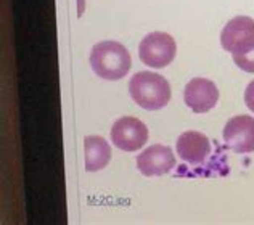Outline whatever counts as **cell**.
I'll use <instances>...</instances> for the list:
<instances>
[{"label": "cell", "mask_w": 254, "mask_h": 225, "mask_svg": "<svg viewBox=\"0 0 254 225\" xmlns=\"http://www.w3.org/2000/svg\"><path fill=\"white\" fill-rule=\"evenodd\" d=\"M129 92L132 100L143 110L156 111L171 100V85L163 76L150 71H140L130 79Z\"/></svg>", "instance_id": "cell-2"}, {"label": "cell", "mask_w": 254, "mask_h": 225, "mask_svg": "<svg viewBox=\"0 0 254 225\" xmlns=\"http://www.w3.org/2000/svg\"><path fill=\"white\" fill-rule=\"evenodd\" d=\"M224 140L237 153L254 151V117L245 114L232 117L224 127Z\"/></svg>", "instance_id": "cell-6"}, {"label": "cell", "mask_w": 254, "mask_h": 225, "mask_svg": "<svg viewBox=\"0 0 254 225\" xmlns=\"http://www.w3.org/2000/svg\"><path fill=\"white\" fill-rule=\"evenodd\" d=\"M177 54L176 41L166 32H151L140 42V59L150 68H164L172 63Z\"/></svg>", "instance_id": "cell-3"}, {"label": "cell", "mask_w": 254, "mask_h": 225, "mask_svg": "<svg viewBox=\"0 0 254 225\" xmlns=\"http://www.w3.org/2000/svg\"><path fill=\"white\" fill-rule=\"evenodd\" d=\"M233 61L240 69L246 72H254V45L242 54H233Z\"/></svg>", "instance_id": "cell-11"}, {"label": "cell", "mask_w": 254, "mask_h": 225, "mask_svg": "<svg viewBox=\"0 0 254 225\" xmlns=\"http://www.w3.org/2000/svg\"><path fill=\"white\" fill-rule=\"evenodd\" d=\"M137 168L146 177L163 175L176 168V156L166 145H153L137 156Z\"/></svg>", "instance_id": "cell-8"}, {"label": "cell", "mask_w": 254, "mask_h": 225, "mask_svg": "<svg viewBox=\"0 0 254 225\" xmlns=\"http://www.w3.org/2000/svg\"><path fill=\"white\" fill-rule=\"evenodd\" d=\"M220 44L230 54H242L254 45V21L248 16H237L224 26Z\"/></svg>", "instance_id": "cell-5"}, {"label": "cell", "mask_w": 254, "mask_h": 225, "mask_svg": "<svg viewBox=\"0 0 254 225\" xmlns=\"http://www.w3.org/2000/svg\"><path fill=\"white\" fill-rule=\"evenodd\" d=\"M148 140V129L137 117H119L111 127V142L124 151H137Z\"/></svg>", "instance_id": "cell-4"}, {"label": "cell", "mask_w": 254, "mask_h": 225, "mask_svg": "<svg viewBox=\"0 0 254 225\" xmlns=\"http://www.w3.org/2000/svg\"><path fill=\"white\" fill-rule=\"evenodd\" d=\"M211 153V143L209 138L201 132L189 130L184 132L177 140V155L180 160L190 164L203 163L208 155Z\"/></svg>", "instance_id": "cell-9"}, {"label": "cell", "mask_w": 254, "mask_h": 225, "mask_svg": "<svg viewBox=\"0 0 254 225\" xmlns=\"http://www.w3.org/2000/svg\"><path fill=\"white\" fill-rule=\"evenodd\" d=\"M184 98L187 107L195 112H208L217 105L219 90L217 85L209 79L195 77L185 85Z\"/></svg>", "instance_id": "cell-7"}, {"label": "cell", "mask_w": 254, "mask_h": 225, "mask_svg": "<svg viewBox=\"0 0 254 225\" xmlns=\"http://www.w3.org/2000/svg\"><path fill=\"white\" fill-rule=\"evenodd\" d=\"M245 103H246V107H248L254 112V81L250 82L248 87H246V92H245Z\"/></svg>", "instance_id": "cell-12"}, {"label": "cell", "mask_w": 254, "mask_h": 225, "mask_svg": "<svg viewBox=\"0 0 254 225\" xmlns=\"http://www.w3.org/2000/svg\"><path fill=\"white\" fill-rule=\"evenodd\" d=\"M84 161L85 170L97 172L108 166L111 161V147L103 137L90 135L84 140Z\"/></svg>", "instance_id": "cell-10"}, {"label": "cell", "mask_w": 254, "mask_h": 225, "mask_svg": "<svg viewBox=\"0 0 254 225\" xmlns=\"http://www.w3.org/2000/svg\"><path fill=\"white\" fill-rule=\"evenodd\" d=\"M90 64L98 77L105 81H119L129 72L132 59L123 44L116 41H103L93 45Z\"/></svg>", "instance_id": "cell-1"}]
</instances>
